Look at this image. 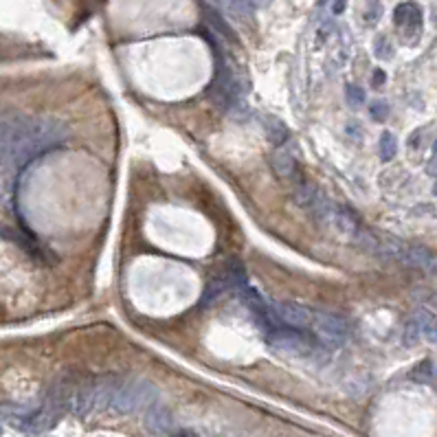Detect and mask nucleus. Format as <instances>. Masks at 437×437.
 Instances as JSON below:
<instances>
[{
	"label": "nucleus",
	"instance_id": "obj_4",
	"mask_svg": "<svg viewBox=\"0 0 437 437\" xmlns=\"http://www.w3.org/2000/svg\"><path fill=\"white\" fill-rule=\"evenodd\" d=\"M270 314H273L275 323L310 329L314 310L301 304H292V301H270Z\"/></svg>",
	"mask_w": 437,
	"mask_h": 437
},
{
	"label": "nucleus",
	"instance_id": "obj_3",
	"mask_svg": "<svg viewBox=\"0 0 437 437\" xmlns=\"http://www.w3.org/2000/svg\"><path fill=\"white\" fill-rule=\"evenodd\" d=\"M310 329H312V334L319 339V343L327 345V348H341V345L350 339L348 319L327 310H314Z\"/></svg>",
	"mask_w": 437,
	"mask_h": 437
},
{
	"label": "nucleus",
	"instance_id": "obj_2",
	"mask_svg": "<svg viewBox=\"0 0 437 437\" xmlns=\"http://www.w3.org/2000/svg\"><path fill=\"white\" fill-rule=\"evenodd\" d=\"M158 398V391L154 385H149L147 380H124L117 378L112 396L108 402V411L110 413H139L145 411L147 406H152Z\"/></svg>",
	"mask_w": 437,
	"mask_h": 437
},
{
	"label": "nucleus",
	"instance_id": "obj_16",
	"mask_svg": "<svg viewBox=\"0 0 437 437\" xmlns=\"http://www.w3.org/2000/svg\"><path fill=\"white\" fill-rule=\"evenodd\" d=\"M348 101L356 108V105H360L365 101V93L358 86H348Z\"/></svg>",
	"mask_w": 437,
	"mask_h": 437
},
{
	"label": "nucleus",
	"instance_id": "obj_9",
	"mask_svg": "<svg viewBox=\"0 0 437 437\" xmlns=\"http://www.w3.org/2000/svg\"><path fill=\"white\" fill-rule=\"evenodd\" d=\"M262 130L266 134V139L273 145H283L290 141V128L283 119L275 117V114H266L262 117Z\"/></svg>",
	"mask_w": 437,
	"mask_h": 437
},
{
	"label": "nucleus",
	"instance_id": "obj_10",
	"mask_svg": "<svg viewBox=\"0 0 437 437\" xmlns=\"http://www.w3.org/2000/svg\"><path fill=\"white\" fill-rule=\"evenodd\" d=\"M394 22L396 27L404 29V31H420L422 27V11L415 3H400L394 11Z\"/></svg>",
	"mask_w": 437,
	"mask_h": 437
},
{
	"label": "nucleus",
	"instance_id": "obj_14",
	"mask_svg": "<svg viewBox=\"0 0 437 437\" xmlns=\"http://www.w3.org/2000/svg\"><path fill=\"white\" fill-rule=\"evenodd\" d=\"M431 376H433V363H431V360H424V363H420L413 369L411 378L417 380V383H427V380H431Z\"/></svg>",
	"mask_w": 437,
	"mask_h": 437
},
{
	"label": "nucleus",
	"instance_id": "obj_22",
	"mask_svg": "<svg viewBox=\"0 0 437 437\" xmlns=\"http://www.w3.org/2000/svg\"><path fill=\"white\" fill-rule=\"evenodd\" d=\"M433 193L437 195V183H435V187H433Z\"/></svg>",
	"mask_w": 437,
	"mask_h": 437
},
{
	"label": "nucleus",
	"instance_id": "obj_12",
	"mask_svg": "<svg viewBox=\"0 0 437 437\" xmlns=\"http://www.w3.org/2000/svg\"><path fill=\"white\" fill-rule=\"evenodd\" d=\"M321 191L316 189L314 185H299L297 189H295V193H292V200L297 202V207H301V209H310V205L316 200V195H319Z\"/></svg>",
	"mask_w": 437,
	"mask_h": 437
},
{
	"label": "nucleus",
	"instance_id": "obj_13",
	"mask_svg": "<svg viewBox=\"0 0 437 437\" xmlns=\"http://www.w3.org/2000/svg\"><path fill=\"white\" fill-rule=\"evenodd\" d=\"M378 152H380V158H383L385 163H389L391 158H396V154H398V139H396V134L383 132Z\"/></svg>",
	"mask_w": 437,
	"mask_h": 437
},
{
	"label": "nucleus",
	"instance_id": "obj_23",
	"mask_svg": "<svg viewBox=\"0 0 437 437\" xmlns=\"http://www.w3.org/2000/svg\"><path fill=\"white\" fill-rule=\"evenodd\" d=\"M433 301H435V306H437V295H435V297H433Z\"/></svg>",
	"mask_w": 437,
	"mask_h": 437
},
{
	"label": "nucleus",
	"instance_id": "obj_1",
	"mask_svg": "<svg viewBox=\"0 0 437 437\" xmlns=\"http://www.w3.org/2000/svg\"><path fill=\"white\" fill-rule=\"evenodd\" d=\"M264 341L273 352L297 358H312L314 354H319L321 348V343L312 334V329L290 327L281 323L268 325L264 329Z\"/></svg>",
	"mask_w": 437,
	"mask_h": 437
},
{
	"label": "nucleus",
	"instance_id": "obj_21",
	"mask_svg": "<svg viewBox=\"0 0 437 437\" xmlns=\"http://www.w3.org/2000/svg\"><path fill=\"white\" fill-rule=\"evenodd\" d=\"M433 152L437 154V139H435V143H433Z\"/></svg>",
	"mask_w": 437,
	"mask_h": 437
},
{
	"label": "nucleus",
	"instance_id": "obj_11",
	"mask_svg": "<svg viewBox=\"0 0 437 437\" xmlns=\"http://www.w3.org/2000/svg\"><path fill=\"white\" fill-rule=\"evenodd\" d=\"M227 288H231V283H229L227 275H220V277H216V279H211V281L207 283L205 292H202V304H211V301L218 299Z\"/></svg>",
	"mask_w": 437,
	"mask_h": 437
},
{
	"label": "nucleus",
	"instance_id": "obj_15",
	"mask_svg": "<svg viewBox=\"0 0 437 437\" xmlns=\"http://www.w3.org/2000/svg\"><path fill=\"white\" fill-rule=\"evenodd\" d=\"M369 112H371V117L376 119V121H385L387 114H389V105L385 101H376V103H371Z\"/></svg>",
	"mask_w": 437,
	"mask_h": 437
},
{
	"label": "nucleus",
	"instance_id": "obj_19",
	"mask_svg": "<svg viewBox=\"0 0 437 437\" xmlns=\"http://www.w3.org/2000/svg\"><path fill=\"white\" fill-rule=\"evenodd\" d=\"M427 174H429V176H435V178H437V154H435V156H433V158H431V161L427 163Z\"/></svg>",
	"mask_w": 437,
	"mask_h": 437
},
{
	"label": "nucleus",
	"instance_id": "obj_8",
	"mask_svg": "<svg viewBox=\"0 0 437 437\" xmlns=\"http://www.w3.org/2000/svg\"><path fill=\"white\" fill-rule=\"evenodd\" d=\"M431 319H433V314L427 308H417L413 312V316L406 321V327H404V339L402 341H404L406 348H411V345H415L420 341V336L424 334V327L431 323Z\"/></svg>",
	"mask_w": 437,
	"mask_h": 437
},
{
	"label": "nucleus",
	"instance_id": "obj_18",
	"mask_svg": "<svg viewBox=\"0 0 437 437\" xmlns=\"http://www.w3.org/2000/svg\"><path fill=\"white\" fill-rule=\"evenodd\" d=\"M345 7H348V0H332V11H334V16H341V13L345 11Z\"/></svg>",
	"mask_w": 437,
	"mask_h": 437
},
{
	"label": "nucleus",
	"instance_id": "obj_7",
	"mask_svg": "<svg viewBox=\"0 0 437 437\" xmlns=\"http://www.w3.org/2000/svg\"><path fill=\"white\" fill-rule=\"evenodd\" d=\"M145 427H147L149 433H154V435H178V429H176V422H174L172 413L156 402L145 409Z\"/></svg>",
	"mask_w": 437,
	"mask_h": 437
},
{
	"label": "nucleus",
	"instance_id": "obj_17",
	"mask_svg": "<svg viewBox=\"0 0 437 437\" xmlns=\"http://www.w3.org/2000/svg\"><path fill=\"white\" fill-rule=\"evenodd\" d=\"M424 336H427L429 343H435L437 345V316H433L431 323L424 327Z\"/></svg>",
	"mask_w": 437,
	"mask_h": 437
},
{
	"label": "nucleus",
	"instance_id": "obj_6",
	"mask_svg": "<svg viewBox=\"0 0 437 437\" xmlns=\"http://www.w3.org/2000/svg\"><path fill=\"white\" fill-rule=\"evenodd\" d=\"M394 260L402 262L404 266H411V268H427L431 270L435 266V255L427 249V246H415V244H404L400 242Z\"/></svg>",
	"mask_w": 437,
	"mask_h": 437
},
{
	"label": "nucleus",
	"instance_id": "obj_5",
	"mask_svg": "<svg viewBox=\"0 0 437 437\" xmlns=\"http://www.w3.org/2000/svg\"><path fill=\"white\" fill-rule=\"evenodd\" d=\"M270 168H273L275 176L281 178V180H297L299 161H297L295 149L288 143L277 145L275 152L270 154Z\"/></svg>",
	"mask_w": 437,
	"mask_h": 437
},
{
	"label": "nucleus",
	"instance_id": "obj_24",
	"mask_svg": "<svg viewBox=\"0 0 437 437\" xmlns=\"http://www.w3.org/2000/svg\"><path fill=\"white\" fill-rule=\"evenodd\" d=\"M5 231H7V229H3V227H0V233H5Z\"/></svg>",
	"mask_w": 437,
	"mask_h": 437
},
{
	"label": "nucleus",
	"instance_id": "obj_20",
	"mask_svg": "<svg viewBox=\"0 0 437 437\" xmlns=\"http://www.w3.org/2000/svg\"><path fill=\"white\" fill-rule=\"evenodd\" d=\"M385 82V73L383 71H376V75H373V84L378 86V84H383Z\"/></svg>",
	"mask_w": 437,
	"mask_h": 437
}]
</instances>
